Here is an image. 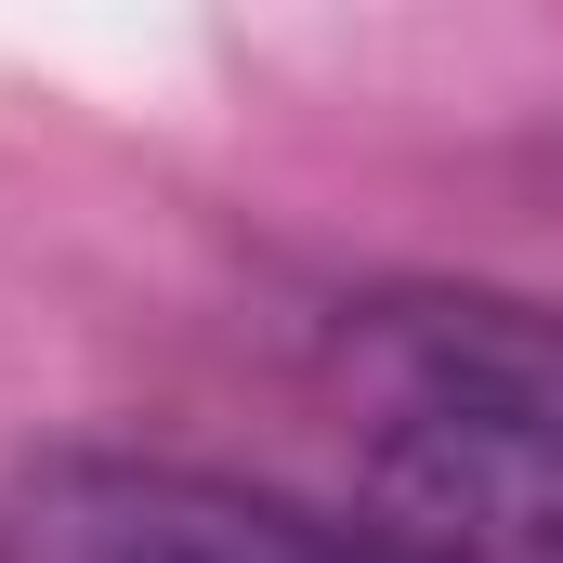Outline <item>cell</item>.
<instances>
[{
    "instance_id": "obj_1",
    "label": "cell",
    "mask_w": 563,
    "mask_h": 563,
    "mask_svg": "<svg viewBox=\"0 0 563 563\" xmlns=\"http://www.w3.org/2000/svg\"><path fill=\"white\" fill-rule=\"evenodd\" d=\"M0 563H432L380 511H314L288 485H236L197 459H26L0 485Z\"/></svg>"
}]
</instances>
